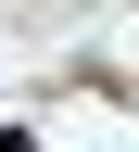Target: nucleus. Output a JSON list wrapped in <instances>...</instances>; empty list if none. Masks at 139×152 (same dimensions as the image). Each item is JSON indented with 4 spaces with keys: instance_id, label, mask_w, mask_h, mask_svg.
Masks as SVG:
<instances>
[{
    "instance_id": "1",
    "label": "nucleus",
    "mask_w": 139,
    "mask_h": 152,
    "mask_svg": "<svg viewBox=\"0 0 139 152\" xmlns=\"http://www.w3.org/2000/svg\"><path fill=\"white\" fill-rule=\"evenodd\" d=\"M0 152H38V140H25V127H0Z\"/></svg>"
}]
</instances>
